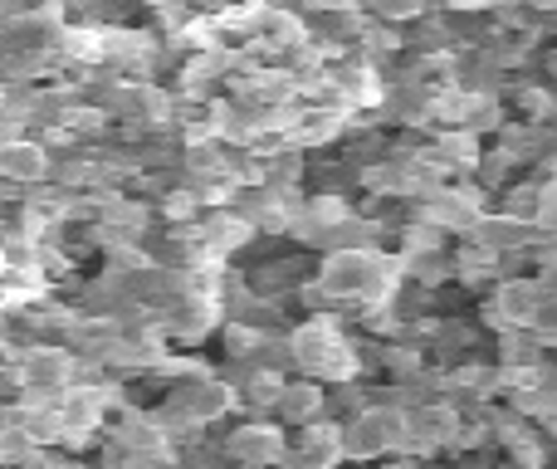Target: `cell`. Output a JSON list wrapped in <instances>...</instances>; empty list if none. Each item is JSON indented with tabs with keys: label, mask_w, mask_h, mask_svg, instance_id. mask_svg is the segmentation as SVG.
I'll return each instance as SVG.
<instances>
[{
	"label": "cell",
	"mask_w": 557,
	"mask_h": 469,
	"mask_svg": "<svg viewBox=\"0 0 557 469\" xmlns=\"http://www.w3.org/2000/svg\"><path fill=\"white\" fill-rule=\"evenodd\" d=\"M0 172L5 176H45V157L35 147H5L0 152Z\"/></svg>",
	"instance_id": "cell-1"
}]
</instances>
